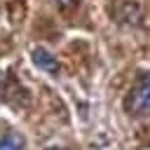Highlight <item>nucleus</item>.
Segmentation results:
<instances>
[{"label":"nucleus","mask_w":150,"mask_h":150,"mask_svg":"<svg viewBox=\"0 0 150 150\" xmlns=\"http://www.w3.org/2000/svg\"><path fill=\"white\" fill-rule=\"evenodd\" d=\"M127 108L134 115H150V75H143L129 91Z\"/></svg>","instance_id":"1"},{"label":"nucleus","mask_w":150,"mask_h":150,"mask_svg":"<svg viewBox=\"0 0 150 150\" xmlns=\"http://www.w3.org/2000/svg\"><path fill=\"white\" fill-rule=\"evenodd\" d=\"M33 63H35L40 70H47V73H52V75L59 73V61H56V56L49 54V52L42 49V47L33 49Z\"/></svg>","instance_id":"2"},{"label":"nucleus","mask_w":150,"mask_h":150,"mask_svg":"<svg viewBox=\"0 0 150 150\" xmlns=\"http://www.w3.org/2000/svg\"><path fill=\"white\" fill-rule=\"evenodd\" d=\"M23 148V141L19 134H7L0 138V150H21Z\"/></svg>","instance_id":"3"},{"label":"nucleus","mask_w":150,"mask_h":150,"mask_svg":"<svg viewBox=\"0 0 150 150\" xmlns=\"http://www.w3.org/2000/svg\"><path fill=\"white\" fill-rule=\"evenodd\" d=\"M59 5L61 7H73V5H77V0H59Z\"/></svg>","instance_id":"4"},{"label":"nucleus","mask_w":150,"mask_h":150,"mask_svg":"<svg viewBox=\"0 0 150 150\" xmlns=\"http://www.w3.org/2000/svg\"><path fill=\"white\" fill-rule=\"evenodd\" d=\"M0 91H2V70H0Z\"/></svg>","instance_id":"5"},{"label":"nucleus","mask_w":150,"mask_h":150,"mask_svg":"<svg viewBox=\"0 0 150 150\" xmlns=\"http://www.w3.org/2000/svg\"><path fill=\"white\" fill-rule=\"evenodd\" d=\"M47 150H63V148H47Z\"/></svg>","instance_id":"6"}]
</instances>
